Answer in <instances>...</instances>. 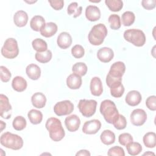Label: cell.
I'll use <instances>...</instances> for the list:
<instances>
[{"label":"cell","instance_id":"6da1fadb","mask_svg":"<svg viewBox=\"0 0 156 156\" xmlns=\"http://www.w3.org/2000/svg\"><path fill=\"white\" fill-rule=\"evenodd\" d=\"M45 127L49 132V137L54 141H59L64 138L65 132L60 120L58 118L54 117L48 118L46 122Z\"/></svg>","mask_w":156,"mask_h":156},{"label":"cell","instance_id":"7a4b0ae2","mask_svg":"<svg viewBox=\"0 0 156 156\" xmlns=\"http://www.w3.org/2000/svg\"><path fill=\"white\" fill-rule=\"evenodd\" d=\"M107 33V29L104 24L99 23L96 24L92 27L88 34V41L93 45H101L104 42Z\"/></svg>","mask_w":156,"mask_h":156},{"label":"cell","instance_id":"3957f363","mask_svg":"<svg viewBox=\"0 0 156 156\" xmlns=\"http://www.w3.org/2000/svg\"><path fill=\"white\" fill-rule=\"evenodd\" d=\"M0 142L2 146L12 150H19L23 146V140L19 135L6 132L1 136Z\"/></svg>","mask_w":156,"mask_h":156},{"label":"cell","instance_id":"277c9868","mask_svg":"<svg viewBox=\"0 0 156 156\" xmlns=\"http://www.w3.org/2000/svg\"><path fill=\"white\" fill-rule=\"evenodd\" d=\"M99 110L106 122L109 124H112L119 115L115 104L109 99L104 100L101 102Z\"/></svg>","mask_w":156,"mask_h":156},{"label":"cell","instance_id":"5b68a950","mask_svg":"<svg viewBox=\"0 0 156 156\" xmlns=\"http://www.w3.org/2000/svg\"><path fill=\"white\" fill-rule=\"evenodd\" d=\"M124 39L137 47L143 46L146 42L144 33L140 29H130L124 31Z\"/></svg>","mask_w":156,"mask_h":156},{"label":"cell","instance_id":"8992f818","mask_svg":"<svg viewBox=\"0 0 156 156\" xmlns=\"http://www.w3.org/2000/svg\"><path fill=\"white\" fill-rule=\"evenodd\" d=\"M1 54L6 58L12 59L18 56L19 48L17 41L13 38H7L1 48Z\"/></svg>","mask_w":156,"mask_h":156},{"label":"cell","instance_id":"52a82bcc","mask_svg":"<svg viewBox=\"0 0 156 156\" xmlns=\"http://www.w3.org/2000/svg\"><path fill=\"white\" fill-rule=\"evenodd\" d=\"M97 102L94 99H80L77 107L81 114L86 117L92 116L96 112Z\"/></svg>","mask_w":156,"mask_h":156},{"label":"cell","instance_id":"ba28073f","mask_svg":"<svg viewBox=\"0 0 156 156\" xmlns=\"http://www.w3.org/2000/svg\"><path fill=\"white\" fill-rule=\"evenodd\" d=\"M74 110V105L69 100L57 102L54 107V112L58 116L71 114Z\"/></svg>","mask_w":156,"mask_h":156},{"label":"cell","instance_id":"9c48e42d","mask_svg":"<svg viewBox=\"0 0 156 156\" xmlns=\"http://www.w3.org/2000/svg\"><path fill=\"white\" fill-rule=\"evenodd\" d=\"M130 119L133 125L136 126H141L146 121L147 114L144 110L136 108L133 110L130 113Z\"/></svg>","mask_w":156,"mask_h":156},{"label":"cell","instance_id":"30bf717a","mask_svg":"<svg viewBox=\"0 0 156 156\" xmlns=\"http://www.w3.org/2000/svg\"><path fill=\"white\" fill-rule=\"evenodd\" d=\"M126 71V66L124 62L118 61L113 63L111 66L107 76L115 79H122Z\"/></svg>","mask_w":156,"mask_h":156},{"label":"cell","instance_id":"8fae6325","mask_svg":"<svg viewBox=\"0 0 156 156\" xmlns=\"http://www.w3.org/2000/svg\"><path fill=\"white\" fill-rule=\"evenodd\" d=\"M12 106L7 96L0 94V115L4 119H9L12 115Z\"/></svg>","mask_w":156,"mask_h":156},{"label":"cell","instance_id":"7c38bea8","mask_svg":"<svg viewBox=\"0 0 156 156\" xmlns=\"http://www.w3.org/2000/svg\"><path fill=\"white\" fill-rule=\"evenodd\" d=\"M101 127V122L98 119H92L86 121L82 127V132L85 134L93 135L96 133Z\"/></svg>","mask_w":156,"mask_h":156},{"label":"cell","instance_id":"4fadbf2b","mask_svg":"<svg viewBox=\"0 0 156 156\" xmlns=\"http://www.w3.org/2000/svg\"><path fill=\"white\" fill-rule=\"evenodd\" d=\"M65 124L68 131L73 132L77 131L80 125V119L76 115H71L65 119Z\"/></svg>","mask_w":156,"mask_h":156},{"label":"cell","instance_id":"5bb4252c","mask_svg":"<svg viewBox=\"0 0 156 156\" xmlns=\"http://www.w3.org/2000/svg\"><path fill=\"white\" fill-rule=\"evenodd\" d=\"M114 57V52L112 49L107 47H103L99 49L97 52L98 58L103 63L110 62Z\"/></svg>","mask_w":156,"mask_h":156},{"label":"cell","instance_id":"9a60e30c","mask_svg":"<svg viewBox=\"0 0 156 156\" xmlns=\"http://www.w3.org/2000/svg\"><path fill=\"white\" fill-rule=\"evenodd\" d=\"M72 42V37L68 32H62L57 37V43L61 49H67L71 45Z\"/></svg>","mask_w":156,"mask_h":156},{"label":"cell","instance_id":"2e32d148","mask_svg":"<svg viewBox=\"0 0 156 156\" xmlns=\"http://www.w3.org/2000/svg\"><path fill=\"white\" fill-rule=\"evenodd\" d=\"M142 97L140 93L136 90H132L127 94L125 101L130 106H136L141 101Z\"/></svg>","mask_w":156,"mask_h":156},{"label":"cell","instance_id":"e0dca14e","mask_svg":"<svg viewBox=\"0 0 156 156\" xmlns=\"http://www.w3.org/2000/svg\"><path fill=\"white\" fill-rule=\"evenodd\" d=\"M85 16L90 21H96L101 18V11L96 5H88L85 9Z\"/></svg>","mask_w":156,"mask_h":156},{"label":"cell","instance_id":"ac0fdd59","mask_svg":"<svg viewBox=\"0 0 156 156\" xmlns=\"http://www.w3.org/2000/svg\"><path fill=\"white\" fill-rule=\"evenodd\" d=\"M90 91L91 94L95 96H99L103 92V87L101 80L98 77H94L90 81Z\"/></svg>","mask_w":156,"mask_h":156},{"label":"cell","instance_id":"d6986e66","mask_svg":"<svg viewBox=\"0 0 156 156\" xmlns=\"http://www.w3.org/2000/svg\"><path fill=\"white\" fill-rule=\"evenodd\" d=\"M58 27L57 24L53 22H49L46 23L43 27L40 30V34L46 38L51 37L54 35L55 34V33L57 31Z\"/></svg>","mask_w":156,"mask_h":156},{"label":"cell","instance_id":"ffe728a7","mask_svg":"<svg viewBox=\"0 0 156 156\" xmlns=\"http://www.w3.org/2000/svg\"><path fill=\"white\" fill-rule=\"evenodd\" d=\"M82 83L81 76L73 73L69 75L66 79V85L68 87L72 90L79 89Z\"/></svg>","mask_w":156,"mask_h":156},{"label":"cell","instance_id":"44dd1931","mask_svg":"<svg viewBox=\"0 0 156 156\" xmlns=\"http://www.w3.org/2000/svg\"><path fill=\"white\" fill-rule=\"evenodd\" d=\"M28 15L24 10H18L13 15V22L19 27L25 26L28 21Z\"/></svg>","mask_w":156,"mask_h":156},{"label":"cell","instance_id":"7402d4cb","mask_svg":"<svg viewBox=\"0 0 156 156\" xmlns=\"http://www.w3.org/2000/svg\"><path fill=\"white\" fill-rule=\"evenodd\" d=\"M31 102L34 107L42 108L46 103V96L41 92L35 93L31 97Z\"/></svg>","mask_w":156,"mask_h":156},{"label":"cell","instance_id":"603a6c76","mask_svg":"<svg viewBox=\"0 0 156 156\" xmlns=\"http://www.w3.org/2000/svg\"><path fill=\"white\" fill-rule=\"evenodd\" d=\"M27 76L32 80H38L41 76L40 68L36 64L31 63L27 66L26 68Z\"/></svg>","mask_w":156,"mask_h":156},{"label":"cell","instance_id":"cb8c5ba5","mask_svg":"<svg viewBox=\"0 0 156 156\" xmlns=\"http://www.w3.org/2000/svg\"><path fill=\"white\" fill-rule=\"evenodd\" d=\"M27 86V81L21 76H16L12 80V87L16 91L22 92L26 89Z\"/></svg>","mask_w":156,"mask_h":156},{"label":"cell","instance_id":"d4e9b609","mask_svg":"<svg viewBox=\"0 0 156 156\" xmlns=\"http://www.w3.org/2000/svg\"><path fill=\"white\" fill-rule=\"evenodd\" d=\"M45 20L42 16L35 15L32 18L30 21L31 29L36 32H38L45 24Z\"/></svg>","mask_w":156,"mask_h":156},{"label":"cell","instance_id":"484cf974","mask_svg":"<svg viewBox=\"0 0 156 156\" xmlns=\"http://www.w3.org/2000/svg\"><path fill=\"white\" fill-rule=\"evenodd\" d=\"M102 143L105 145H110L115 143V135L110 130H104L100 135Z\"/></svg>","mask_w":156,"mask_h":156},{"label":"cell","instance_id":"4316f807","mask_svg":"<svg viewBox=\"0 0 156 156\" xmlns=\"http://www.w3.org/2000/svg\"><path fill=\"white\" fill-rule=\"evenodd\" d=\"M27 117L30 122L32 124L35 125L41 123L43 119V114L39 110L32 109L28 112Z\"/></svg>","mask_w":156,"mask_h":156},{"label":"cell","instance_id":"83f0119b","mask_svg":"<svg viewBox=\"0 0 156 156\" xmlns=\"http://www.w3.org/2000/svg\"><path fill=\"white\" fill-rule=\"evenodd\" d=\"M52 52L47 49L43 52H37L35 54V58L36 60L41 63H46L49 62L52 58Z\"/></svg>","mask_w":156,"mask_h":156},{"label":"cell","instance_id":"f1b7e54d","mask_svg":"<svg viewBox=\"0 0 156 156\" xmlns=\"http://www.w3.org/2000/svg\"><path fill=\"white\" fill-rule=\"evenodd\" d=\"M143 143L148 148H154L156 145V135L154 132H147L143 138Z\"/></svg>","mask_w":156,"mask_h":156},{"label":"cell","instance_id":"f546056e","mask_svg":"<svg viewBox=\"0 0 156 156\" xmlns=\"http://www.w3.org/2000/svg\"><path fill=\"white\" fill-rule=\"evenodd\" d=\"M126 146L128 154L132 156L137 155L142 151L141 145L137 142H130Z\"/></svg>","mask_w":156,"mask_h":156},{"label":"cell","instance_id":"4dcf8cb0","mask_svg":"<svg viewBox=\"0 0 156 156\" xmlns=\"http://www.w3.org/2000/svg\"><path fill=\"white\" fill-rule=\"evenodd\" d=\"M82 12V7L78 5V3L76 2H73L68 6L67 13L69 15H73L74 18L79 16Z\"/></svg>","mask_w":156,"mask_h":156},{"label":"cell","instance_id":"1f68e13d","mask_svg":"<svg viewBox=\"0 0 156 156\" xmlns=\"http://www.w3.org/2000/svg\"><path fill=\"white\" fill-rule=\"evenodd\" d=\"M32 46L37 52H43L47 50V43L43 39L38 38L34 39L32 42Z\"/></svg>","mask_w":156,"mask_h":156},{"label":"cell","instance_id":"d6a6232c","mask_svg":"<svg viewBox=\"0 0 156 156\" xmlns=\"http://www.w3.org/2000/svg\"><path fill=\"white\" fill-rule=\"evenodd\" d=\"M135 14L131 11H126L124 12L121 16L122 23L124 26H130L135 21Z\"/></svg>","mask_w":156,"mask_h":156},{"label":"cell","instance_id":"836d02e7","mask_svg":"<svg viewBox=\"0 0 156 156\" xmlns=\"http://www.w3.org/2000/svg\"><path fill=\"white\" fill-rule=\"evenodd\" d=\"M105 3L113 12H119L123 7V2L121 0H105Z\"/></svg>","mask_w":156,"mask_h":156},{"label":"cell","instance_id":"e575fe53","mask_svg":"<svg viewBox=\"0 0 156 156\" xmlns=\"http://www.w3.org/2000/svg\"><path fill=\"white\" fill-rule=\"evenodd\" d=\"M27 125V122L26 119L22 116H16L12 122L13 127L18 131L23 130Z\"/></svg>","mask_w":156,"mask_h":156},{"label":"cell","instance_id":"d590c367","mask_svg":"<svg viewBox=\"0 0 156 156\" xmlns=\"http://www.w3.org/2000/svg\"><path fill=\"white\" fill-rule=\"evenodd\" d=\"M87 66L85 63L77 62L75 63L72 67L73 73L76 74L80 76H83L87 74Z\"/></svg>","mask_w":156,"mask_h":156},{"label":"cell","instance_id":"8d00e7d4","mask_svg":"<svg viewBox=\"0 0 156 156\" xmlns=\"http://www.w3.org/2000/svg\"><path fill=\"white\" fill-rule=\"evenodd\" d=\"M110 89L111 95L116 98L121 97L124 92V87L122 83L115 84L110 87Z\"/></svg>","mask_w":156,"mask_h":156},{"label":"cell","instance_id":"74e56055","mask_svg":"<svg viewBox=\"0 0 156 156\" xmlns=\"http://www.w3.org/2000/svg\"><path fill=\"white\" fill-rule=\"evenodd\" d=\"M108 23L112 29L118 30L121 27V20L118 15L112 14L108 17Z\"/></svg>","mask_w":156,"mask_h":156},{"label":"cell","instance_id":"f35d334b","mask_svg":"<svg viewBox=\"0 0 156 156\" xmlns=\"http://www.w3.org/2000/svg\"><path fill=\"white\" fill-rule=\"evenodd\" d=\"M112 124L116 129L122 130L126 127L127 121L123 115L119 114Z\"/></svg>","mask_w":156,"mask_h":156},{"label":"cell","instance_id":"ab89813d","mask_svg":"<svg viewBox=\"0 0 156 156\" xmlns=\"http://www.w3.org/2000/svg\"><path fill=\"white\" fill-rule=\"evenodd\" d=\"M71 54L73 56L76 58H82L85 54L84 48L80 44H76L72 48Z\"/></svg>","mask_w":156,"mask_h":156},{"label":"cell","instance_id":"60d3db41","mask_svg":"<svg viewBox=\"0 0 156 156\" xmlns=\"http://www.w3.org/2000/svg\"><path fill=\"white\" fill-rule=\"evenodd\" d=\"M107 155L109 156H124L125 152L123 148L120 146H115L108 149Z\"/></svg>","mask_w":156,"mask_h":156},{"label":"cell","instance_id":"b9f144b4","mask_svg":"<svg viewBox=\"0 0 156 156\" xmlns=\"http://www.w3.org/2000/svg\"><path fill=\"white\" fill-rule=\"evenodd\" d=\"M118 141L122 146H126L128 143L133 141V137L129 133H123L119 135Z\"/></svg>","mask_w":156,"mask_h":156},{"label":"cell","instance_id":"7bdbcfd3","mask_svg":"<svg viewBox=\"0 0 156 156\" xmlns=\"http://www.w3.org/2000/svg\"><path fill=\"white\" fill-rule=\"evenodd\" d=\"M0 72H1V80L3 82H7L10 80L12 74L10 71L5 66H0Z\"/></svg>","mask_w":156,"mask_h":156},{"label":"cell","instance_id":"ee69618b","mask_svg":"<svg viewBox=\"0 0 156 156\" xmlns=\"http://www.w3.org/2000/svg\"><path fill=\"white\" fill-rule=\"evenodd\" d=\"M146 107L152 111L156 110V96H149L146 101Z\"/></svg>","mask_w":156,"mask_h":156},{"label":"cell","instance_id":"f6af8a7d","mask_svg":"<svg viewBox=\"0 0 156 156\" xmlns=\"http://www.w3.org/2000/svg\"><path fill=\"white\" fill-rule=\"evenodd\" d=\"M49 3L50 4L51 6L55 10H61L64 5V1L62 0H52V1H48Z\"/></svg>","mask_w":156,"mask_h":156},{"label":"cell","instance_id":"bcb514c9","mask_svg":"<svg viewBox=\"0 0 156 156\" xmlns=\"http://www.w3.org/2000/svg\"><path fill=\"white\" fill-rule=\"evenodd\" d=\"M142 6L146 10H152L155 7V0H143L141 1Z\"/></svg>","mask_w":156,"mask_h":156},{"label":"cell","instance_id":"7dc6e473","mask_svg":"<svg viewBox=\"0 0 156 156\" xmlns=\"http://www.w3.org/2000/svg\"><path fill=\"white\" fill-rule=\"evenodd\" d=\"M91 155L90 152L87 151V150H85V149H82V150H80L79 152H77L76 154V155L77 156V155H83V156H90Z\"/></svg>","mask_w":156,"mask_h":156},{"label":"cell","instance_id":"c3c4849f","mask_svg":"<svg viewBox=\"0 0 156 156\" xmlns=\"http://www.w3.org/2000/svg\"><path fill=\"white\" fill-rule=\"evenodd\" d=\"M0 124H1V131H2L4 130V129L5 128L6 126V124L5 122H4L2 121H0Z\"/></svg>","mask_w":156,"mask_h":156},{"label":"cell","instance_id":"681fc988","mask_svg":"<svg viewBox=\"0 0 156 156\" xmlns=\"http://www.w3.org/2000/svg\"><path fill=\"white\" fill-rule=\"evenodd\" d=\"M155 155V154L154 153H153V152H145V153H144L143 154V155Z\"/></svg>","mask_w":156,"mask_h":156},{"label":"cell","instance_id":"f907efd6","mask_svg":"<svg viewBox=\"0 0 156 156\" xmlns=\"http://www.w3.org/2000/svg\"><path fill=\"white\" fill-rule=\"evenodd\" d=\"M26 2H27V3H29V4H32V3H35V2H37V1H25Z\"/></svg>","mask_w":156,"mask_h":156}]
</instances>
